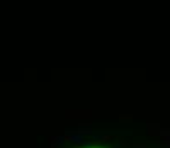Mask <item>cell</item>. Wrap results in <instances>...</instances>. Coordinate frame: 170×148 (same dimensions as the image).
I'll list each match as a JSON object with an SVG mask.
<instances>
[{"mask_svg": "<svg viewBox=\"0 0 170 148\" xmlns=\"http://www.w3.org/2000/svg\"><path fill=\"white\" fill-rule=\"evenodd\" d=\"M160 136L163 141H169L170 140V129H160Z\"/></svg>", "mask_w": 170, "mask_h": 148, "instance_id": "1", "label": "cell"}, {"mask_svg": "<svg viewBox=\"0 0 170 148\" xmlns=\"http://www.w3.org/2000/svg\"><path fill=\"white\" fill-rule=\"evenodd\" d=\"M100 143H102L100 140H94L92 143H89V147L90 148H100Z\"/></svg>", "mask_w": 170, "mask_h": 148, "instance_id": "2", "label": "cell"}, {"mask_svg": "<svg viewBox=\"0 0 170 148\" xmlns=\"http://www.w3.org/2000/svg\"><path fill=\"white\" fill-rule=\"evenodd\" d=\"M119 119H122V121H129V119H133V116H131V114H121Z\"/></svg>", "mask_w": 170, "mask_h": 148, "instance_id": "3", "label": "cell"}, {"mask_svg": "<svg viewBox=\"0 0 170 148\" xmlns=\"http://www.w3.org/2000/svg\"><path fill=\"white\" fill-rule=\"evenodd\" d=\"M90 133H92V131H90L89 128H85V129H78V135H80V136H82V135H90Z\"/></svg>", "mask_w": 170, "mask_h": 148, "instance_id": "4", "label": "cell"}, {"mask_svg": "<svg viewBox=\"0 0 170 148\" xmlns=\"http://www.w3.org/2000/svg\"><path fill=\"white\" fill-rule=\"evenodd\" d=\"M112 138H114L112 135H104V136L100 138V141H109V140H112Z\"/></svg>", "mask_w": 170, "mask_h": 148, "instance_id": "5", "label": "cell"}, {"mask_svg": "<svg viewBox=\"0 0 170 148\" xmlns=\"http://www.w3.org/2000/svg\"><path fill=\"white\" fill-rule=\"evenodd\" d=\"M63 141H73V135H65L63 136Z\"/></svg>", "mask_w": 170, "mask_h": 148, "instance_id": "6", "label": "cell"}, {"mask_svg": "<svg viewBox=\"0 0 170 148\" xmlns=\"http://www.w3.org/2000/svg\"><path fill=\"white\" fill-rule=\"evenodd\" d=\"M134 148H146L145 143H134Z\"/></svg>", "mask_w": 170, "mask_h": 148, "instance_id": "7", "label": "cell"}]
</instances>
